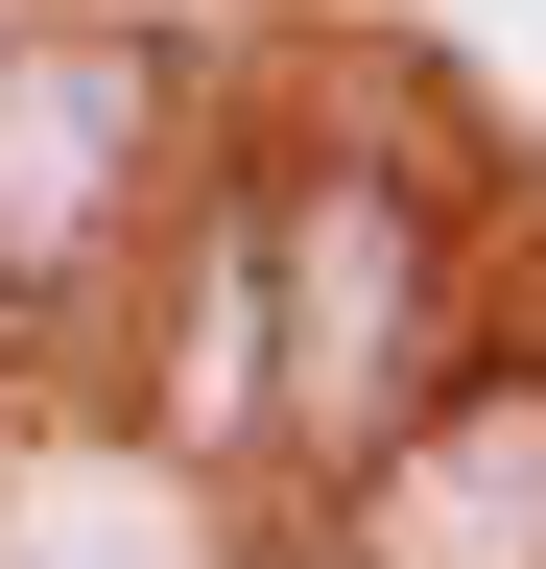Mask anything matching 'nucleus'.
<instances>
[{
    "mask_svg": "<svg viewBox=\"0 0 546 569\" xmlns=\"http://www.w3.org/2000/svg\"><path fill=\"white\" fill-rule=\"evenodd\" d=\"M286 546L309 569H546V332H451L286 498Z\"/></svg>",
    "mask_w": 546,
    "mask_h": 569,
    "instance_id": "nucleus-3",
    "label": "nucleus"
},
{
    "mask_svg": "<svg viewBox=\"0 0 546 569\" xmlns=\"http://www.w3.org/2000/svg\"><path fill=\"white\" fill-rule=\"evenodd\" d=\"M261 167H286V119H190V167L143 213V356H119V403H143V451L238 475L261 498V356H286V213H261Z\"/></svg>",
    "mask_w": 546,
    "mask_h": 569,
    "instance_id": "nucleus-4",
    "label": "nucleus"
},
{
    "mask_svg": "<svg viewBox=\"0 0 546 569\" xmlns=\"http://www.w3.org/2000/svg\"><path fill=\"white\" fill-rule=\"evenodd\" d=\"M190 24H143V0H24L0 24V332L96 356L119 261H143V213L190 167Z\"/></svg>",
    "mask_w": 546,
    "mask_h": 569,
    "instance_id": "nucleus-2",
    "label": "nucleus"
},
{
    "mask_svg": "<svg viewBox=\"0 0 546 569\" xmlns=\"http://www.w3.org/2000/svg\"><path fill=\"white\" fill-rule=\"evenodd\" d=\"M261 213H286V356H261V522H286V498L475 332V213L404 167L380 119H309L286 167H261Z\"/></svg>",
    "mask_w": 546,
    "mask_h": 569,
    "instance_id": "nucleus-1",
    "label": "nucleus"
}]
</instances>
